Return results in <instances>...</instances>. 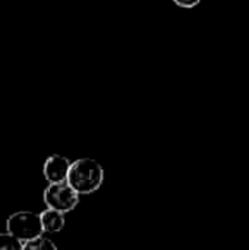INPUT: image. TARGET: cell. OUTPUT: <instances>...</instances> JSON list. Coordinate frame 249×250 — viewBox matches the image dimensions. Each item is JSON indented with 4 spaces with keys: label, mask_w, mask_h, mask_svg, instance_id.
Wrapping results in <instances>:
<instances>
[{
    "label": "cell",
    "mask_w": 249,
    "mask_h": 250,
    "mask_svg": "<svg viewBox=\"0 0 249 250\" xmlns=\"http://www.w3.org/2000/svg\"><path fill=\"white\" fill-rule=\"evenodd\" d=\"M104 182V170L94 158H78L70 164L66 183L79 196L97 192Z\"/></svg>",
    "instance_id": "obj_1"
},
{
    "label": "cell",
    "mask_w": 249,
    "mask_h": 250,
    "mask_svg": "<svg viewBox=\"0 0 249 250\" xmlns=\"http://www.w3.org/2000/svg\"><path fill=\"white\" fill-rule=\"evenodd\" d=\"M6 233L18 239L21 243L43 236L40 215L32 211H18L7 217Z\"/></svg>",
    "instance_id": "obj_2"
},
{
    "label": "cell",
    "mask_w": 249,
    "mask_h": 250,
    "mask_svg": "<svg viewBox=\"0 0 249 250\" xmlns=\"http://www.w3.org/2000/svg\"><path fill=\"white\" fill-rule=\"evenodd\" d=\"M43 201L45 204V209L57 211L65 215L78 207L79 195L69 188L68 183L48 185L43 192Z\"/></svg>",
    "instance_id": "obj_3"
},
{
    "label": "cell",
    "mask_w": 249,
    "mask_h": 250,
    "mask_svg": "<svg viewBox=\"0 0 249 250\" xmlns=\"http://www.w3.org/2000/svg\"><path fill=\"white\" fill-rule=\"evenodd\" d=\"M72 161L60 154H53L45 158L43 166V176L48 182V185H59L66 183L68 173L70 168Z\"/></svg>",
    "instance_id": "obj_4"
},
{
    "label": "cell",
    "mask_w": 249,
    "mask_h": 250,
    "mask_svg": "<svg viewBox=\"0 0 249 250\" xmlns=\"http://www.w3.org/2000/svg\"><path fill=\"white\" fill-rule=\"evenodd\" d=\"M38 215H40L43 233L54 234V233H59L65 229L66 220H65L63 214H60L57 211H51V209H44Z\"/></svg>",
    "instance_id": "obj_5"
},
{
    "label": "cell",
    "mask_w": 249,
    "mask_h": 250,
    "mask_svg": "<svg viewBox=\"0 0 249 250\" xmlns=\"http://www.w3.org/2000/svg\"><path fill=\"white\" fill-rule=\"evenodd\" d=\"M22 250H57V246L48 237L40 236L37 239L22 243Z\"/></svg>",
    "instance_id": "obj_6"
},
{
    "label": "cell",
    "mask_w": 249,
    "mask_h": 250,
    "mask_svg": "<svg viewBox=\"0 0 249 250\" xmlns=\"http://www.w3.org/2000/svg\"><path fill=\"white\" fill-rule=\"evenodd\" d=\"M0 250H22V243L9 233H0Z\"/></svg>",
    "instance_id": "obj_7"
},
{
    "label": "cell",
    "mask_w": 249,
    "mask_h": 250,
    "mask_svg": "<svg viewBox=\"0 0 249 250\" xmlns=\"http://www.w3.org/2000/svg\"><path fill=\"white\" fill-rule=\"evenodd\" d=\"M175 4L183 9H192L200 4V0H191V1H182V0H175Z\"/></svg>",
    "instance_id": "obj_8"
}]
</instances>
